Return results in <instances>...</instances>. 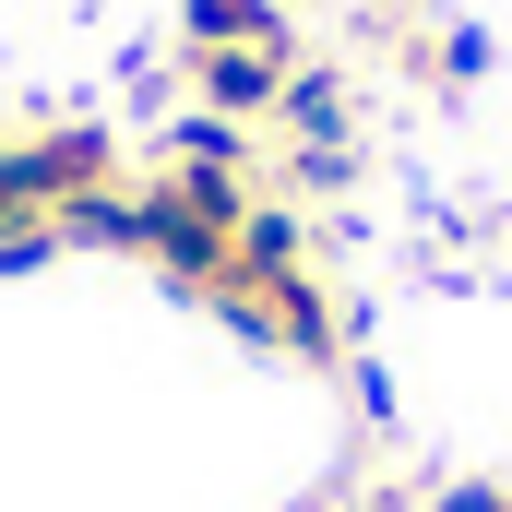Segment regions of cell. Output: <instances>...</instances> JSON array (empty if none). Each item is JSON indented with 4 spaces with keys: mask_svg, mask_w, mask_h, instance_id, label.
Segmentation results:
<instances>
[{
    "mask_svg": "<svg viewBox=\"0 0 512 512\" xmlns=\"http://www.w3.org/2000/svg\"><path fill=\"white\" fill-rule=\"evenodd\" d=\"M417 512H512V477H429Z\"/></svg>",
    "mask_w": 512,
    "mask_h": 512,
    "instance_id": "5",
    "label": "cell"
},
{
    "mask_svg": "<svg viewBox=\"0 0 512 512\" xmlns=\"http://www.w3.org/2000/svg\"><path fill=\"white\" fill-rule=\"evenodd\" d=\"M298 60H310V48H298ZM298 60H286V48H179V84H191V108H215V120L262 131Z\"/></svg>",
    "mask_w": 512,
    "mask_h": 512,
    "instance_id": "2",
    "label": "cell"
},
{
    "mask_svg": "<svg viewBox=\"0 0 512 512\" xmlns=\"http://www.w3.org/2000/svg\"><path fill=\"white\" fill-rule=\"evenodd\" d=\"M382 48L417 96H477L489 84V36L477 24H429V12H382Z\"/></svg>",
    "mask_w": 512,
    "mask_h": 512,
    "instance_id": "3",
    "label": "cell"
},
{
    "mask_svg": "<svg viewBox=\"0 0 512 512\" xmlns=\"http://www.w3.org/2000/svg\"><path fill=\"white\" fill-rule=\"evenodd\" d=\"M262 131L286 143V191H346L358 179V84L334 60H298Z\"/></svg>",
    "mask_w": 512,
    "mask_h": 512,
    "instance_id": "1",
    "label": "cell"
},
{
    "mask_svg": "<svg viewBox=\"0 0 512 512\" xmlns=\"http://www.w3.org/2000/svg\"><path fill=\"white\" fill-rule=\"evenodd\" d=\"M179 48H286L298 60V12L286 0H179Z\"/></svg>",
    "mask_w": 512,
    "mask_h": 512,
    "instance_id": "4",
    "label": "cell"
}]
</instances>
